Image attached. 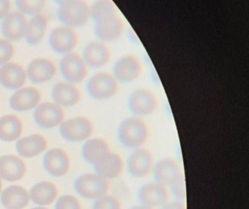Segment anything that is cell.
<instances>
[{"label":"cell","instance_id":"31","mask_svg":"<svg viewBox=\"0 0 249 209\" xmlns=\"http://www.w3.org/2000/svg\"><path fill=\"white\" fill-rule=\"evenodd\" d=\"M46 1L44 0H18L16 5L19 13L23 15L37 16L44 8Z\"/></svg>","mask_w":249,"mask_h":209},{"label":"cell","instance_id":"17","mask_svg":"<svg viewBox=\"0 0 249 209\" xmlns=\"http://www.w3.org/2000/svg\"><path fill=\"white\" fill-rule=\"evenodd\" d=\"M110 49L104 42L100 41H91L84 47L83 51V59L89 67L100 68L107 65L110 61Z\"/></svg>","mask_w":249,"mask_h":209},{"label":"cell","instance_id":"22","mask_svg":"<svg viewBox=\"0 0 249 209\" xmlns=\"http://www.w3.org/2000/svg\"><path fill=\"white\" fill-rule=\"evenodd\" d=\"M40 92L33 86L18 89L10 99V106L17 111H27L33 109L39 105Z\"/></svg>","mask_w":249,"mask_h":209},{"label":"cell","instance_id":"6","mask_svg":"<svg viewBox=\"0 0 249 209\" xmlns=\"http://www.w3.org/2000/svg\"><path fill=\"white\" fill-rule=\"evenodd\" d=\"M94 132V125L87 117L78 116L63 121L59 133L65 140L69 142H82L88 140Z\"/></svg>","mask_w":249,"mask_h":209},{"label":"cell","instance_id":"2","mask_svg":"<svg viewBox=\"0 0 249 209\" xmlns=\"http://www.w3.org/2000/svg\"><path fill=\"white\" fill-rule=\"evenodd\" d=\"M57 15L59 20L67 27H80L89 19L90 7L83 0L60 1Z\"/></svg>","mask_w":249,"mask_h":209},{"label":"cell","instance_id":"7","mask_svg":"<svg viewBox=\"0 0 249 209\" xmlns=\"http://www.w3.org/2000/svg\"><path fill=\"white\" fill-rule=\"evenodd\" d=\"M140 204L151 209H161L170 201V191L167 187L160 183L150 182L141 186L138 190Z\"/></svg>","mask_w":249,"mask_h":209},{"label":"cell","instance_id":"1","mask_svg":"<svg viewBox=\"0 0 249 209\" xmlns=\"http://www.w3.org/2000/svg\"><path fill=\"white\" fill-rule=\"evenodd\" d=\"M149 136L148 124L141 117L132 116L125 118L118 127V139L127 149L135 150L143 147Z\"/></svg>","mask_w":249,"mask_h":209},{"label":"cell","instance_id":"21","mask_svg":"<svg viewBox=\"0 0 249 209\" xmlns=\"http://www.w3.org/2000/svg\"><path fill=\"white\" fill-rule=\"evenodd\" d=\"M27 80V73L22 66L8 62L0 67V83L10 90L21 89Z\"/></svg>","mask_w":249,"mask_h":209},{"label":"cell","instance_id":"26","mask_svg":"<svg viewBox=\"0 0 249 209\" xmlns=\"http://www.w3.org/2000/svg\"><path fill=\"white\" fill-rule=\"evenodd\" d=\"M30 192V200L40 206L52 205L57 198L59 190L53 183L48 181L37 182L32 187Z\"/></svg>","mask_w":249,"mask_h":209},{"label":"cell","instance_id":"3","mask_svg":"<svg viewBox=\"0 0 249 209\" xmlns=\"http://www.w3.org/2000/svg\"><path fill=\"white\" fill-rule=\"evenodd\" d=\"M74 189L81 197L95 200L108 194L110 183L96 172H88L79 175L75 180Z\"/></svg>","mask_w":249,"mask_h":209},{"label":"cell","instance_id":"16","mask_svg":"<svg viewBox=\"0 0 249 209\" xmlns=\"http://www.w3.org/2000/svg\"><path fill=\"white\" fill-rule=\"evenodd\" d=\"M27 173V165L22 159L13 154L0 157V178L8 182L21 181Z\"/></svg>","mask_w":249,"mask_h":209},{"label":"cell","instance_id":"4","mask_svg":"<svg viewBox=\"0 0 249 209\" xmlns=\"http://www.w3.org/2000/svg\"><path fill=\"white\" fill-rule=\"evenodd\" d=\"M87 90L95 100L111 99L119 92V82L111 73L100 72L93 75L87 82Z\"/></svg>","mask_w":249,"mask_h":209},{"label":"cell","instance_id":"34","mask_svg":"<svg viewBox=\"0 0 249 209\" xmlns=\"http://www.w3.org/2000/svg\"><path fill=\"white\" fill-rule=\"evenodd\" d=\"M169 187L175 200L185 202L186 199V184L184 175L174 181Z\"/></svg>","mask_w":249,"mask_h":209},{"label":"cell","instance_id":"32","mask_svg":"<svg viewBox=\"0 0 249 209\" xmlns=\"http://www.w3.org/2000/svg\"><path fill=\"white\" fill-rule=\"evenodd\" d=\"M92 209H122V202L116 196L107 194L94 200Z\"/></svg>","mask_w":249,"mask_h":209},{"label":"cell","instance_id":"5","mask_svg":"<svg viewBox=\"0 0 249 209\" xmlns=\"http://www.w3.org/2000/svg\"><path fill=\"white\" fill-rule=\"evenodd\" d=\"M127 106L134 116H147L155 112L158 100L155 94L147 88H139L131 92Z\"/></svg>","mask_w":249,"mask_h":209},{"label":"cell","instance_id":"36","mask_svg":"<svg viewBox=\"0 0 249 209\" xmlns=\"http://www.w3.org/2000/svg\"><path fill=\"white\" fill-rule=\"evenodd\" d=\"M160 209H187L186 203L184 201H179L174 200L173 201H169Z\"/></svg>","mask_w":249,"mask_h":209},{"label":"cell","instance_id":"24","mask_svg":"<svg viewBox=\"0 0 249 209\" xmlns=\"http://www.w3.org/2000/svg\"><path fill=\"white\" fill-rule=\"evenodd\" d=\"M48 142L44 136L39 134L21 137L17 140L16 149L21 157L33 158L46 150Z\"/></svg>","mask_w":249,"mask_h":209},{"label":"cell","instance_id":"25","mask_svg":"<svg viewBox=\"0 0 249 209\" xmlns=\"http://www.w3.org/2000/svg\"><path fill=\"white\" fill-rule=\"evenodd\" d=\"M112 152L110 144L103 137L88 139L82 147V156L87 163L94 166Z\"/></svg>","mask_w":249,"mask_h":209},{"label":"cell","instance_id":"28","mask_svg":"<svg viewBox=\"0 0 249 209\" xmlns=\"http://www.w3.org/2000/svg\"><path fill=\"white\" fill-rule=\"evenodd\" d=\"M22 130V122L17 115L9 114L0 117V140L2 141L18 140Z\"/></svg>","mask_w":249,"mask_h":209},{"label":"cell","instance_id":"29","mask_svg":"<svg viewBox=\"0 0 249 209\" xmlns=\"http://www.w3.org/2000/svg\"><path fill=\"white\" fill-rule=\"evenodd\" d=\"M47 26V19L44 15L39 14L33 16L31 20L27 22V29L24 35L26 41L32 45L40 43L44 38Z\"/></svg>","mask_w":249,"mask_h":209},{"label":"cell","instance_id":"8","mask_svg":"<svg viewBox=\"0 0 249 209\" xmlns=\"http://www.w3.org/2000/svg\"><path fill=\"white\" fill-rule=\"evenodd\" d=\"M142 71V66L139 58L136 56L127 54L116 60L111 74L118 82L128 83L138 79Z\"/></svg>","mask_w":249,"mask_h":209},{"label":"cell","instance_id":"33","mask_svg":"<svg viewBox=\"0 0 249 209\" xmlns=\"http://www.w3.org/2000/svg\"><path fill=\"white\" fill-rule=\"evenodd\" d=\"M54 209H82L79 200L72 194L61 196L56 200Z\"/></svg>","mask_w":249,"mask_h":209},{"label":"cell","instance_id":"19","mask_svg":"<svg viewBox=\"0 0 249 209\" xmlns=\"http://www.w3.org/2000/svg\"><path fill=\"white\" fill-rule=\"evenodd\" d=\"M27 26V20L24 15L18 11H14L4 18L1 31L8 40L17 41L24 38Z\"/></svg>","mask_w":249,"mask_h":209},{"label":"cell","instance_id":"11","mask_svg":"<svg viewBox=\"0 0 249 209\" xmlns=\"http://www.w3.org/2000/svg\"><path fill=\"white\" fill-rule=\"evenodd\" d=\"M71 165L69 155L59 148L50 149L43 156V168L53 177L65 176L69 172Z\"/></svg>","mask_w":249,"mask_h":209},{"label":"cell","instance_id":"30","mask_svg":"<svg viewBox=\"0 0 249 209\" xmlns=\"http://www.w3.org/2000/svg\"><path fill=\"white\" fill-rule=\"evenodd\" d=\"M117 15L116 6L110 0L96 1L90 7V18L94 23Z\"/></svg>","mask_w":249,"mask_h":209},{"label":"cell","instance_id":"38","mask_svg":"<svg viewBox=\"0 0 249 209\" xmlns=\"http://www.w3.org/2000/svg\"><path fill=\"white\" fill-rule=\"evenodd\" d=\"M129 209H151V208L147 207V206H142V205L139 204L137 205V206H132V208H130Z\"/></svg>","mask_w":249,"mask_h":209},{"label":"cell","instance_id":"15","mask_svg":"<svg viewBox=\"0 0 249 209\" xmlns=\"http://www.w3.org/2000/svg\"><path fill=\"white\" fill-rule=\"evenodd\" d=\"M124 30L123 20L118 15L94 23V35L99 41L111 42L117 40Z\"/></svg>","mask_w":249,"mask_h":209},{"label":"cell","instance_id":"40","mask_svg":"<svg viewBox=\"0 0 249 209\" xmlns=\"http://www.w3.org/2000/svg\"><path fill=\"white\" fill-rule=\"evenodd\" d=\"M47 209V208L43 207V206H40V207L33 208V209Z\"/></svg>","mask_w":249,"mask_h":209},{"label":"cell","instance_id":"35","mask_svg":"<svg viewBox=\"0 0 249 209\" xmlns=\"http://www.w3.org/2000/svg\"><path fill=\"white\" fill-rule=\"evenodd\" d=\"M14 45L6 39H0V65L9 62L14 55Z\"/></svg>","mask_w":249,"mask_h":209},{"label":"cell","instance_id":"23","mask_svg":"<svg viewBox=\"0 0 249 209\" xmlns=\"http://www.w3.org/2000/svg\"><path fill=\"white\" fill-rule=\"evenodd\" d=\"M0 202L6 209H24L30 204V192L22 186H9L1 192Z\"/></svg>","mask_w":249,"mask_h":209},{"label":"cell","instance_id":"14","mask_svg":"<svg viewBox=\"0 0 249 209\" xmlns=\"http://www.w3.org/2000/svg\"><path fill=\"white\" fill-rule=\"evenodd\" d=\"M78 38L73 29L67 26L55 28L51 32L49 42L51 48L58 54H68L78 44Z\"/></svg>","mask_w":249,"mask_h":209},{"label":"cell","instance_id":"12","mask_svg":"<svg viewBox=\"0 0 249 209\" xmlns=\"http://www.w3.org/2000/svg\"><path fill=\"white\" fill-rule=\"evenodd\" d=\"M154 181L170 187L183 173L178 162L171 157L162 158L154 163L152 172Z\"/></svg>","mask_w":249,"mask_h":209},{"label":"cell","instance_id":"20","mask_svg":"<svg viewBox=\"0 0 249 209\" xmlns=\"http://www.w3.org/2000/svg\"><path fill=\"white\" fill-rule=\"evenodd\" d=\"M26 73L32 83H43L54 77L56 68L52 60L46 58H36L29 64Z\"/></svg>","mask_w":249,"mask_h":209},{"label":"cell","instance_id":"27","mask_svg":"<svg viewBox=\"0 0 249 209\" xmlns=\"http://www.w3.org/2000/svg\"><path fill=\"white\" fill-rule=\"evenodd\" d=\"M52 96L54 103L60 107L73 106L81 99V94L78 88L65 82H59L53 86Z\"/></svg>","mask_w":249,"mask_h":209},{"label":"cell","instance_id":"39","mask_svg":"<svg viewBox=\"0 0 249 209\" xmlns=\"http://www.w3.org/2000/svg\"><path fill=\"white\" fill-rule=\"evenodd\" d=\"M2 191V179L0 178V194Z\"/></svg>","mask_w":249,"mask_h":209},{"label":"cell","instance_id":"13","mask_svg":"<svg viewBox=\"0 0 249 209\" xmlns=\"http://www.w3.org/2000/svg\"><path fill=\"white\" fill-rule=\"evenodd\" d=\"M64 114L62 107L54 102H43L36 107L34 119L36 124L43 129L57 127L63 122Z\"/></svg>","mask_w":249,"mask_h":209},{"label":"cell","instance_id":"37","mask_svg":"<svg viewBox=\"0 0 249 209\" xmlns=\"http://www.w3.org/2000/svg\"><path fill=\"white\" fill-rule=\"evenodd\" d=\"M11 9V1L9 0H0V19L8 16Z\"/></svg>","mask_w":249,"mask_h":209},{"label":"cell","instance_id":"9","mask_svg":"<svg viewBox=\"0 0 249 209\" xmlns=\"http://www.w3.org/2000/svg\"><path fill=\"white\" fill-rule=\"evenodd\" d=\"M154 159L152 153L145 148L135 149L126 161V169L131 176L143 178L152 172Z\"/></svg>","mask_w":249,"mask_h":209},{"label":"cell","instance_id":"18","mask_svg":"<svg viewBox=\"0 0 249 209\" xmlns=\"http://www.w3.org/2000/svg\"><path fill=\"white\" fill-rule=\"evenodd\" d=\"M93 167L96 173L110 181L119 178L123 174L125 163L120 154L110 152Z\"/></svg>","mask_w":249,"mask_h":209},{"label":"cell","instance_id":"10","mask_svg":"<svg viewBox=\"0 0 249 209\" xmlns=\"http://www.w3.org/2000/svg\"><path fill=\"white\" fill-rule=\"evenodd\" d=\"M60 71L64 78L71 84L81 83L87 76V66L82 57L75 52L68 53L60 61Z\"/></svg>","mask_w":249,"mask_h":209}]
</instances>
